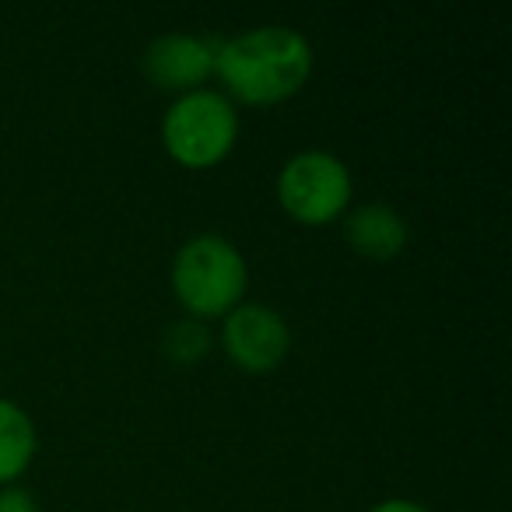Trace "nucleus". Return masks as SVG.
Wrapping results in <instances>:
<instances>
[{
    "label": "nucleus",
    "mask_w": 512,
    "mask_h": 512,
    "mask_svg": "<svg viewBox=\"0 0 512 512\" xmlns=\"http://www.w3.org/2000/svg\"><path fill=\"white\" fill-rule=\"evenodd\" d=\"M165 355L172 358V362L179 365H193L200 355H207V348H211V334L204 330V323L200 320H176L169 330H165Z\"/></svg>",
    "instance_id": "1a4fd4ad"
},
{
    "label": "nucleus",
    "mask_w": 512,
    "mask_h": 512,
    "mask_svg": "<svg viewBox=\"0 0 512 512\" xmlns=\"http://www.w3.org/2000/svg\"><path fill=\"white\" fill-rule=\"evenodd\" d=\"M0 512H39V502L32 491L8 484V488H0Z\"/></svg>",
    "instance_id": "9d476101"
},
{
    "label": "nucleus",
    "mask_w": 512,
    "mask_h": 512,
    "mask_svg": "<svg viewBox=\"0 0 512 512\" xmlns=\"http://www.w3.org/2000/svg\"><path fill=\"white\" fill-rule=\"evenodd\" d=\"M278 204L302 225H330L348 211L355 179L341 155L323 148L295 151L274 179Z\"/></svg>",
    "instance_id": "20e7f679"
},
{
    "label": "nucleus",
    "mask_w": 512,
    "mask_h": 512,
    "mask_svg": "<svg viewBox=\"0 0 512 512\" xmlns=\"http://www.w3.org/2000/svg\"><path fill=\"white\" fill-rule=\"evenodd\" d=\"M316 67L309 36L288 25H260L214 43V78L232 102L274 106L302 92Z\"/></svg>",
    "instance_id": "f257e3e1"
},
{
    "label": "nucleus",
    "mask_w": 512,
    "mask_h": 512,
    "mask_svg": "<svg viewBox=\"0 0 512 512\" xmlns=\"http://www.w3.org/2000/svg\"><path fill=\"white\" fill-rule=\"evenodd\" d=\"M141 67L162 92H193L204 88V81L214 74V43L193 32H165L148 43Z\"/></svg>",
    "instance_id": "423d86ee"
},
{
    "label": "nucleus",
    "mask_w": 512,
    "mask_h": 512,
    "mask_svg": "<svg viewBox=\"0 0 512 512\" xmlns=\"http://www.w3.org/2000/svg\"><path fill=\"white\" fill-rule=\"evenodd\" d=\"M221 348L242 372L264 376L274 372L292 351L288 320L267 302H239L232 313L221 316Z\"/></svg>",
    "instance_id": "39448f33"
},
{
    "label": "nucleus",
    "mask_w": 512,
    "mask_h": 512,
    "mask_svg": "<svg viewBox=\"0 0 512 512\" xmlns=\"http://www.w3.org/2000/svg\"><path fill=\"white\" fill-rule=\"evenodd\" d=\"M249 267L242 249L218 232H200L172 260V292L193 320H221L246 302Z\"/></svg>",
    "instance_id": "f03ea898"
},
{
    "label": "nucleus",
    "mask_w": 512,
    "mask_h": 512,
    "mask_svg": "<svg viewBox=\"0 0 512 512\" xmlns=\"http://www.w3.org/2000/svg\"><path fill=\"white\" fill-rule=\"evenodd\" d=\"M369 512H432V509L414 502V498H383V502H376Z\"/></svg>",
    "instance_id": "9b49d317"
},
{
    "label": "nucleus",
    "mask_w": 512,
    "mask_h": 512,
    "mask_svg": "<svg viewBox=\"0 0 512 512\" xmlns=\"http://www.w3.org/2000/svg\"><path fill=\"white\" fill-rule=\"evenodd\" d=\"M344 235H348L351 249L365 260H393V256L404 253L411 228H407V218L397 207L369 200L344 218Z\"/></svg>",
    "instance_id": "0eeeda50"
},
{
    "label": "nucleus",
    "mask_w": 512,
    "mask_h": 512,
    "mask_svg": "<svg viewBox=\"0 0 512 512\" xmlns=\"http://www.w3.org/2000/svg\"><path fill=\"white\" fill-rule=\"evenodd\" d=\"M239 141V109L221 88H193L169 102L162 116V144L186 169L225 162Z\"/></svg>",
    "instance_id": "7ed1b4c3"
},
{
    "label": "nucleus",
    "mask_w": 512,
    "mask_h": 512,
    "mask_svg": "<svg viewBox=\"0 0 512 512\" xmlns=\"http://www.w3.org/2000/svg\"><path fill=\"white\" fill-rule=\"evenodd\" d=\"M39 449L36 421L15 400L0 397V488L15 484L32 467Z\"/></svg>",
    "instance_id": "6e6552de"
}]
</instances>
